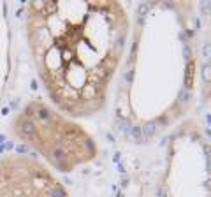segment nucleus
<instances>
[{"instance_id":"2","label":"nucleus","mask_w":211,"mask_h":197,"mask_svg":"<svg viewBox=\"0 0 211 197\" xmlns=\"http://www.w3.org/2000/svg\"><path fill=\"white\" fill-rule=\"evenodd\" d=\"M118 86V115L153 136L178 125L199 76V20L192 2H146L130 30Z\"/></svg>"},{"instance_id":"4","label":"nucleus","mask_w":211,"mask_h":197,"mask_svg":"<svg viewBox=\"0 0 211 197\" xmlns=\"http://www.w3.org/2000/svg\"><path fill=\"white\" fill-rule=\"evenodd\" d=\"M157 197H211V141L199 121L187 118L173 129Z\"/></svg>"},{"instance_id":"1","label":"nucleus","mask_w":211,"mask_h":197,"mask_svg":"<svg viewBox=\"0 0 211 197\" xmlns=\"http://www.w3.org/2000/svg\"><path fill=\"white\" fill-rule=\"evenodd\" d=\"M130 27L125 6L114 0L28 4V46L56 109L76 118L102 109Z\"/></svg>"},{"instance_id":"5","label":"nucleus","mask_w":211,"mask_h":197,"mask_svg":"<svg viewBox=\"0 0 211 197\" xmlns=\"http://www.w3.org/2000/svg\"><path fill=\"white\" fill-rule=\"evenodd\" d=\"M0 197H69L64 185L39 160L7 155L0 160Z\"/></svg>"},{"instance_id":"6","label":"nucleus","mask_w":211,"mask_h":197,"mask_svg":"<svg viewBox=\"0 0 211 197\" xmlns=\"http://www.w3.org/2000/svg\"><path fill=\"white\" fill-rule=\"evenodd\" d=\"M200 56H202V93L208 100H211V9L208 12V20L204 25V39L200 44Z\"/></svg>"},{"instance_id":"3","label":"nucleus","mask_w":211,"mask_h":197,"mask_svg":"<svg viewBox=\"0 0 211 197\" xmlns=\"http://www.w3.org/2000/svg\"><path fill=\"white\" fill-rule=\"evenodd\" d=\"M14 132L60 173H72L99 153L95 139L77 121L42 100L23 107L14 120Z\"/></svg>"}]
</instances>
